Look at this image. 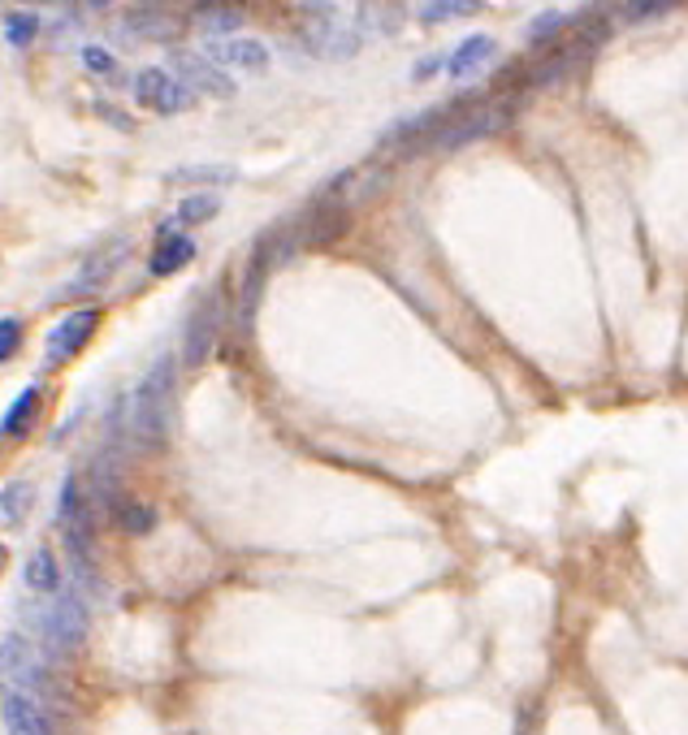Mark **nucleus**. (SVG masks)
Segmentation results:
<instances>
[{"label": "nucleus", "mask_w": 688, "mask_h": 735, "mask_svg": "<svg viewBox=\"0 0 688 735\" xmlns=\"http://www.w3.org/2000/svg\"><path fill=\"white\" fill-rule=\"evenodd\" d=\"M173 386H178V377H173V359L161 355V359L148 368V377L139 381L134 398H130V433H134V441L148 446V450H161L164 437H169V420H173Z\"/></svg>", "instance_id": "1"}, {"label": "nucleus", "mask_w": 688, "mask_h": 735, "mask_svg": "<svg viewBox=\"0 0 688 735\" xmlns=\"http://www.w3.org/2000/svg\"><path fill=\"white\" fill-rule=\"evenodd\" d=\"M507 126H511V105L498 100V96H477L468 105L446 109L425 148H463V143H477V139H489V135H502Z\"/></svg>", "instance_id": "2"}, {"label": "nucleus", "mask_w": 688, "mask_h": 735, "mask_svg": "<svg viewBox=\"0 0 688 735\" xmlns=\"http://www.w3.org/2000/svg\"><path fill=\"white\" fill-rule=\"evenodd\" d=\"M82 640H87V606L74 588L61 584L52 610L43 615V649L48 658H70Z\"/></svg>", "instance_id": "3"}, {"label": "nucleus", "mask_w": 688, "mask_h": 735, "mask_svg": "<svg viewBox=\"0 0 688 735\" xmlns=\"http://www.w3.org/2000/svg\"><path fill=\"white\" fill-rule=\"evenodd\" d=\"M299 13L312 18V22L303 27V43H308L317 57H356V52H360L365 31L342 27V13H347V9H338V4H303Z\"/></svg>", "instance_id": "4"}, {"label": "nucleus", "mask_w": 688, "mask_h": 735, "mask_svg": "<svg viewBox=\"0 0 688 735\" xmlns=\"http://www.w3.org/2000/svg\"><path fill=\"white\" fill-rule=\"evenodd\" d=\"M0 688H4V697L22 693V697L36 701H43V693H48V675H43L36 649L22 636H4L0 640Z\"/></svg>", "instance_id": "5"}, {"label": "nucleus", "mask_w": 688, "mask_h": 735, "mask_svg": "<svg viewBox=\"0 0 688 735\" xmlns=\"http://www.w3.org/2000/svg\"><path fill=\"white\" fill-rule=\"evenodd\" d=\"M217 334H221V290H208L200 304L187 316V329H182V364L187 368H200L203 359L217 347Z\"/></svg>", "instance_id": "6"}, {"label": "nucleus", "mask_w": 688, "mask_h": 735, "mask_svg": "<svg viewBox=\"0 0 688 735\" xmlns=\"http://www.w3.org/2000/svg\"><path fill=\"white\" fill-rule=\"evenodd\" d=\"M173 78L191 91V96H217V100H230L235 96V78L226 75L221 66H212L203 52H187V48H173L169 57Z\"/></svg>", "instance_id": "7"}, {"label": "nucleus", "mask_w": 688, "mask_h": 735, "mask_svg": "<svg viewBox=\"0 0 688 735\" xmlns=\"http://www.w3.org/2000/svg\"><path fill=\"white\" fill-rule=\"evenodd\" d=\"M96 325H100V308H79L70 311L52 334H48V350H43V364L48 368H57V364H66V359H74L87 342H91V334H96Z\"/></svg>", "instance_id": "8"}, {"label": "nucleus", "mask_w": 688, "mask_h": 735, "mask_svg": "<svg viewBox=\"0 0 688 735\" xmlns=\"http://www.w3.org/2000/svg\"><path fill=\"white\" fill-rule=\"evenodd\" d=\"M134 100L148 105V109H157V113H182V109L196 105V96L169 75V70H157V66L134 78Z\"/></svg>", "instance_id": "9"}, {"label": "nucleus", "mask_w": 688, "mask_h": 735, "mask_svg": "<svg viewBox=\"0 0 688 735\" xmlns=\"http://www.w3.org/2000/svg\"><path fill=\"white\" fill-rule=\"evenodd\" d=\"M386 182H390V169H381V165H360V169H347V173L329 187V199L342 203V208L351 212V208H360L368 199H377V195L386 191Z\"/></svg>", "instance_id": "10"}, {"label": "nucleus", "mask_w": 688, "mask_h": 735, "mask_svg": "<svg viewBox=\"0 0 688 735\" xmlns=\"http://www.w3.org/2000/svg\"><path fill=\"white\" fill-rule=\"evenodd\" d=\"M212 66H230V70H243V75H260V70H269V48L260 43V39H212L208 43V52H203Z\"/></svg>", "instance_id": "11"}, {"label": "nucleus", "mask_w": 688, "mask_h": 735, "mask_svg": "<svg viewBox=\"0 0 688 735\" xmlns=\"http://www.w3.org/2000/svg\"><path fill=\"white\" fill-rule=\"evenodd\" d=\"M126 251H130V242H126V238H113L109 247H100V251H96V256L82 265V277L74 281V286H70V290L79 295V290H96V286H104V281L113 277V269H118V265L126 260Z\"/></svg>", "instance_id": "12"}, {"label": "nucleus", "mask_w": 688, "mask_h": 735, "mask_svg": "<svg viewBox=\"0 0 688 735\" xmlns=\"http://www.w3.org/2000/svg\"><path fill=\"white\" fill-rule=\"evenodd\" d=\"M196 256V238H187V234H173L169 226H164L161 234V247L152 251V277H169V272H178L187 260Z\"/></svg>", "instance_id": "13"}, {"label": "nucleus", "mask_w": 688, "mask_h": 735, "mask_svg": "<svg viewBox=\"0 0 688 735\" xmlns=\"http://www.w3.org/2000/svg\"><path fill=\"white\" fill-rule=\"evenodd\" d=\"M493 52H498V43L489 36H472L468 43H459L455 48V57L446 61V75L450 78H472L481 66H489L493 61Z\"/></svg>", "instance_id": "14"}, {"label": "nucleus", "mask_w": 688, "mask_h": 735, "mask_svg": "<svg viewBox=\"0 0 688 735\" xmlns=\"http://www.w3.org/2000/svg\"><path fill=\"white\" fill-rule=\"evenodd\" d=\"M40 403H43V389L40 386H27L18 398H13V407H9V416L0 420V433L4 437H27L31 425H36V416H40Z\"/></svg>", "instance_id": "15"}, {"label": "nucleus", "mask_w": 688, "mask_h": 735, "mask_svg": "<svg viewBox=\"0 0 688 735\" xmlns=\"http://www.w3.org/2000/svg\"><path fill=\"white\" fill-rule=\"evenodd\" d=\"M191 18L200 22L203 36H221V39H235V31L243 27V9H230V4H200Z\"/></svg>", "instance_id": "16"}, {"label": "nucleus", "mask_w": 688, "mask_h": 735, "mask_svg": "<svg viewBox=\"0 0 688 735\" xmlns=\"http://www.w3.org/2000/svg\"><path fill=\"white\" fill-rule=\"evenodd\" d=\"M27 588H36V593H61V567H57V558H52V549H36L31 558H27Z\"/></svg>", "instance_id": "17"}, {"label": "nucleus", "mask_w": 688, "mask_h": 735, "mask_svg": "<svg viewBox=\"0 0 688 735\" xmlns=\"http://www.w3.org/2000/svg\"><path fill=\"white\" fill-rule=\"evenodd\" d=\"M31 506H36V485H31V480H9V485L0 489V515H4L9 524H22V519L31 515Z\"/></svg>", "instance_id": "18"}, {"label": "nucleus", "mask_w": 688, "mask_h": 735, "mask_svg": "<svg viewBox=\"0 0 688 735\" xmlns=\"http://www.w3.org/2000/svg\"><path fill=\"white\" fill-rule=\"evenodd\" d=\"M130 27L143 39H173L178 36V22L164 13V9H130Z\"/></svg>", "instance_id": "19"}, {"label": "nucleus", "mask_w": 688, "mask_h": 735, "mask_svg": "<svg viewBox=\"0 0 688 735\" xmlns=\"http://www.w3.org/2000/svg\"><path fill=\"white\" fill-rule=\"evenodd\" d=\"M221 212V199L208 191V195H187L182 203H178V221L182 226H200V221H212Z\"/></svg>", "instance_id": "20"}, {"label": "nucleus", "mask_w": 688, "mask_h": 735, "mask_svg": "<svg viewBox=\"0 0 688 735\" xmlns=\"http://www.w3.org/2000/svg\"><path fill=\"white\" fill-rule=\"evenodd\" d=\"M118 524H122L126 533H134V537H143V533H152L157 528V510L143 503H118Z\"/></svg>", "instance_id": "21"}, {"label": "nucleus", "mask_w": 688, "mask_h": 735, "mask_svg": "<svg viewBox=\"0 0 688 735\" xmlns=\"http://www.w3.org/2000/svg\"><path fill=\"white\" fill-rule=\"evenodd\" d=\"M564 31H571V18H567V13H546V18H537V22L528 27V43H532V48H550Z\"/></svg>", "instance_id": "22"}, {"label": "nucleus", "mask_w": 688, "mask_h": 735, "mask_svg": "<svg viewBox=\"0 0 688 735\" xmlns=\"http://www.w3.org/2000/svg\"><path fill=\"white\" fill-rule=\"evenodd\" d=\"M36 36H40V18H36V13H9V18H4V39H9V43L27 48Z\"/></svg>", "instance_id": "23"}, {"label": "nucleus", "mask_w": 688, "mask_h": 735, "mask_svg": "<svg viewBox=\"0 0 688 735\" xmlns=\"http://www.w3.org/2000/svg\"><path fill=\"white\" fill-rule=\"evenodd\" d=\"M82 66H87L91 75H100V78H113V70H118L113 52H109V48H100V43H87V48H82Z\"/></svg>", "instance_id": "24"}, {"label": "nucleus", "mask_w": 688, "mask_h": 735, "mask_svg": "<svg viewBox=\"0 0 688 735\" xmlns=\"http://www.w3.org/2000/svg\"><path fill=\"white\" fill-rule=\"evenodd\" d=\"M425 22H450V18H472L477 4H420L416 9Z\"/></svg>", "instance_id": "25"}, {"label": "nucleus", "mask_w": 688, "mask_h": 735, "mask_svg": "<svg viewBox=\"0 0 688 735\" xmlns=\"http://www.w3.org/2000/svg\"><path fill=\"white\" fill-rule=\"evenodd\" d=\"M18 347H22V325H18L13 316H4V320H0V364L13 359Z\"/></svg>", "instance_id": "26"}, {"label": "nucleus", "mask_w": 688, "mask_h": 735, "mask_svg": "<svg viewBox=\"0 0 688 735\" xmlns=\"http://www.w3.org/2000/svg\"><path fill=\"white\" fill-rule=\"evenodd\" d=\"M615 13H619L624 22H654V18L667 13V4H619Z\"/></svg>", "instance_id": "27"}, {"label": "nucleus", "mask_w": 688, "mask_h": 735, "mask_svg": "<svg viewBox=\"0 0 688 735\" xmlns=\"http://www.w3.org/2000/svg\"><path fill=\"white\" fill-rule=\"evenodd\" d=\"M446 61L442 57H429V61H420V66H416V70H411V78H429V75H438V70H442Z\"/></svg>", "instance_id": "28"}, {"label": "nucleus", "mask_w": 688, "mask_h": 735, "mask_svg": "<svg viewBox=\"0 0 688 735\" xmlns=\"http://www.w3.org/2000/svg\"><path fill=\"white\" fill-rule=\"evenodd\" d=\"M0 567H4V545H0Z\"/></svg>", "instance_id": "29"}]
</instances>
